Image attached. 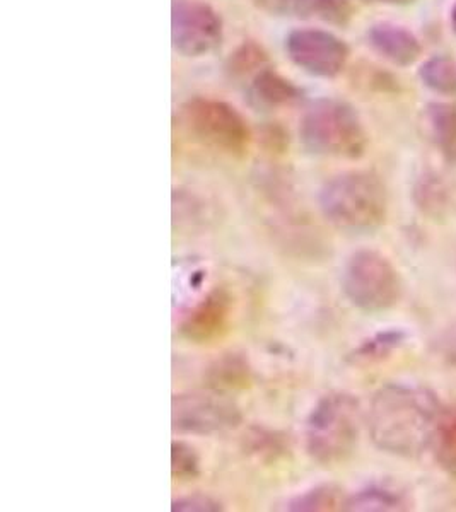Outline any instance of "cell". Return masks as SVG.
I'll return each instance as SVG.
<instances>
[{"mask_svg": "<svg viewBox=\"0 0 456 512\" xmlns=\"http://www.w3.org/2000/svg\"><path fill=\"white\" fill-rule=\"evenodd\" d=\"M441 408L438 396L424 386L386 384L369 403V437L383 453L419 458L431 446Z\"/></svg>", "mask_w": 456, "mask_h": 512, "instance_id": "1", "label": "cell"}, {"mask_svg": "<svg viewBox=\"0 0 456 512\" xmlns=\"http://www.w3.org/2000/svg\"><path fill=\"white\" fill-rule=\"evenodd\" d=\"M320 209L325 219L342 231H376L388 216L385 183L373 171H344L323 185Z\"/></svg>", "mask_w": 456, "mask_h": 512, "instance_id": "2", "label": "cell"}, {"mask_svg": "<svg viewBox=\"0 0 456 512\" xmlns=\"http://www.w3.org/2000/svg\"><path fill=\"white\" fill-rule=\"evenodd\" d=\"M304 149L320 158H363L368 149V130L356 108L344 99L322 98L304 111L299 123Z\"/></svg>", "mask_w": 456, "mask_h": 512, "instance_id": "3", "label": "cell"}, {"mask_svg": "<svg viewBox=\"0 0 456 512\" xmlns=\"http://www.w3.org/2000/svg\"><path fill=\"white\" fill-rule=\"evenodd\" d=\"M363 424L361 403L345 391L322 396L306 420V451L322 466L342 465L356 451Z\"/></svg>", "mask_w": 456, "mask_h": 512, "instance_id": "4", "label": "cell"}, {"mask_svg": "<svg viewBox=\"0 0 456 512\" xmlns=\"http://www.w3.org/2000/svg\"><path fill=\"white\" fill-rule=\"evenodd\" d=\"M178 122L193 142L229 158L245 156L252 130L246 118L221 99L197 96L180 106Z\"/></svg>", "mask_w": 456, "mask_h": 512, "instance_id": "5", "label": "cell"}, {"mask_svg": "<svg viewBox=\"0 0 456 512\" xmlns=\"http://www.w3.org/2000/svg\"><path fill=\"white\" fill-rule=\"evenodd\" d=\"M402 277L388 256L376 250L352 253L342 270V291L354 308L383 313L402 299Z\"/></svg>", "mask_w": 456, "mask_h": 512, "instance_id": "6", "label": "cell"}, {"mask_svg": "<svg viewBox=\"0 0 456 512\" xmlns=\"http://www.w3.org/2000/svg\"><path fill=\"white\" fill-rule=\"evenodd\" d=\"M223 19L202 0H176L171 11V43L187 59L216 52L223 41Z\"/></svg>", "mask_w": 456, "mask_h": 512, "instance_id": "7", "label": "cell"}, {"mask_svg": "<svg viewBox=\"0 0 456 512\" xmlns=\"http://www.w3.org/2000/svg\"><path fill=\"white\" fill-rule=\"evenodd\" d=\"M286 53L306 74L334 79L347 67L351 48L332 31L298 28L286 36Z\"/></svg>", "mask_w": 456, "mask_h": 512, "instance_id": "8", "label": "cell"}, {"mask_svg": "<svg viewBox=\"0 0 456 512\" xmlns=\"http://www.w3.org/2000/svg\"><path fill=\"white\" fill-rule=\"evenodd\" d=\"M173 431L192 436H214L238 427L240 408L219 391L185 393L173 398Z\"/></svg>", "mask_w": 456, "mask_h": 512, "instance_id": "9", "label": "cell"}, {"mask_svg": "<svg viewBox=\"0 0 456 512\" xmlns=\"http://www.w3.org/2000/svg\"><path fill=\"white\" fill-rule=\"evenodd\" d=\"M412 202L429 221H448L456 212V183L443 171L426 169L412 187Z\"/></svg>", "mask_w": 456, "mask_h": 512, "instance_id": "10", "label": "cell"}, {"mask_svg": "<svg viewBox=\"0 0 456 512\" xmlns=\"http://www.w3.org/2000/svg\"><path fill=\"white\" fill-rule=\"evenodd\" d=\"M253 4L277 18L320 19L334 26L349 24L354 16L351 0H252Z\"/></svg>", "mask_w": 456, "mask_h": 512, "instance_id": "11", "label": "cell"}, {"mask_svg": "<svg viewBox=\"0 0 456 512\" xmlns=\"http://www.w3.org/2000/svg\"><path fill=\"white\" fill-rule=\"evenodd\" d=\"M369 47L397 67H410L421 59L422 43L412 31L395 23H376L366 33Z\"/></svg>", "mask_w": 456, "mask_h": 512, "instance_id": "12", "label": "cell"}, {"mask_svg": "<svg viewBox=\"0 0 456 512\" xmlns=\"http://www.w3.org/2000/svg\"><path fill=\"white\" fill-rule=\"evenodd\" d=\"M229 299L226 292L214 291L193 309L183 323L182 332L188 340L207 342L226 330L229 320Z\"/></svg>", "mask_w": 456, "mask_h": 512, "instance_id": "13", "label": "cell"}, {"mask_svg": "<svg viewBox=\"0 0 456 512\" xmlns=\"http://www.w3.org/2000/svg\"><path fill=\"white\" fill-rule=\"evenodd\" d=\"M427 135L446 163L456 166V103L433 101L424 110Z\"/></svg>", "mask_w": 456, "mask_h": 512, "instance_id": "14", "label": "cell"}, {"mask_svg": "<svg viewBox=\"0 0 456 512\" xmlns=\"http://www.w3.org/2000/svg\"><path fill=\"white\" fill-rule=\"evenodd\" d=\"M250 93L258 105L265 106V108H282V106L293 105L294 101H298L301 96L293 81H289L270 67H265L258 72L257 76L253 77Z\"/></svg>", "mask_w": 456, "mask_h": 512, "instance_id": "15", "label": "cell"}, {"mask_svg": "<svg viewBox=\"0 0 456 512\" xmlns=\"http://www.w3.org/2000/svg\"><path fill=\"white\" fill-rule=\"evenodd\" d=\"M412 507L404 490L385 483H375L357 494L349 495L345 511H407Z\"/></svg>", "mask_w": 456, "mask_h": 512, "instance_id": "16", "label": "cell"}, {"mask_svg": "<svg viewBox=\"0 0 456 512\" xmlns=\"http://www.w3.org/2000/svg\"><path fill=\"white\" fill-rule=\"evenodd\" d=\"M429 449L439 468L456 478V407L441 408Z\"/></svg>", "mask_w": 456, "mask_h": 512, "instance_id": "17", "label": "cell"}, {"mask_svg": "<svg viewBox=\"0 0 456 512\" xmlns=\"http://www.w3.org/2000/svg\"><path fill=\"white\" fill-rule=\"evenodd\" d=\"M419 77L433 93L456 98V62L448 55H434L427 59L419 69Z\"/></svg>", "mask_w": 456, "mask_h": 512, "instance_id": "18", "label": "cell"}, {"mask_svg": "<svg viewBox=\"0 0 456 512\" xmlns=\"http://www.w3.org/2000/svg\"><path fill=\"white\" fill-rule=\"evenodd\" d=\"M344 490L337 485H318L298 495L291 504L289 511H339L347 506Z\"/></svg>", "mask_w": 456, "mask_h": 512, "instance_id": "19", "label": "cell"}, {"mask_svg": "<svg viewBox=\"0 0 456 512\" xmlns=\"http://www.w3.org/2000/svg\"><path fill=\"white\" fill-rule=\"evenodd\" d=\"M405 342V333L398 330L381 332L375 337L369 338L364 344L359 345L351 354L354 364H375L383 361L388 355L402 347Z\"/></svg>", "mask_w": 456, "mask_h": 512, "instance_id": "20", "label": "cell"}, {"mask_svg": "<svg viewBox=\"0 0 456 512\" xmlns=\"http://www.w3.org/2000/svg\"><path fill=\"white\" fill-rule=\"evenodd\" d=\"M267 53L255 41H245L240 47L229 55L228 69L233 77H253L257 76L260 70L267 67Z\"/></svg>", "mask_w": 456, "mask_h": 512, "instance_id": "21", "label": "cell"}, {"mask_svg": "<svg viewBox=\"0 0 456 512\" xmlns=\"http://www.w3.org/2000/svg\"><path fill=\"white\" fill-rule=\"evenodd\" d=\"M248 379H250V369L246 366V362L236 355L217 361L209 373V381L214 391L243 388L248 383Z\"/></svg>", "mask_w": 456, "mask_h": 512, "instance_id": "22", "label": "cell"}, {"mask_svg": "<svg viewBox=\"0 0 456 512\" xmlns=\"http://www.w3.org/2000/svg\"><path fill=\"white\" fill-rule=\"evenodd\" d=\"M171 473L175 480L190 482L200 475V460L195 449L183 441L171 444Z\"/></svg>", "mask_w": 456, "mask_h": 512, "instance_id": "23", "label": "cell"}, {"mask_svg": "<svg viewBox=\"0 0 456 512\" xmlns=\"http://www.w3.org/2000/svg\"><path fill=\"white\" fill-rule=\"evenodd\" d=\"M173 511H200V512H209V511H221L223 507L219 502L214 501L211 497H207V495H187V497H182V499H176L173 501V506H171Z\"/></svg>", "mask_w": 456, "mask_h": 512, "instance_id": "24", "label": "cell"}, {"mask_svg": "<svg viewBox=\"0 0 456 512\" xmlns=\"http://www.w3.org/2000/svg\"><path fill=\"white\" fill-rule=\"evenodd\" d=\"M368 2H378V4H386V6H410L416 0H368Z\"/></svg>", "mask_w": 456, "mask_h": 512, "instance_id": "25", "label": "cell"}, {"mask_svg": "<svg viewBox=\"0 0 456 512\" xmlns=\"http://www.w3.org/2000/svg\"><path fill=\"white\" fill-rule=\"evenodd\" d=\"M450 26H451V31H453V33H455V35H456V0H455V4H453V6H451Z\"/></svg>", "mask_w": 456, "mask_h": 512, "instance_id": "26", "label": "cell"}, {"mask_svg": "<svg viewBox=\"0 0 456 512\" xmlns=\"http://www.w3.org/2000/svg\"><path fill=\"white\" fill-rule=\"evenodd\" d=\"M450 355L453 357V361L456 362V349L451 350Z\"/></svg>", "mask_w": 456, "mask_h": 512, "instance_id": "27", "label": "cell"}]
</instances>
